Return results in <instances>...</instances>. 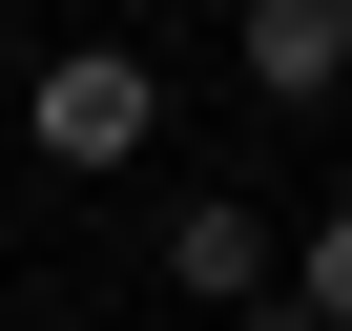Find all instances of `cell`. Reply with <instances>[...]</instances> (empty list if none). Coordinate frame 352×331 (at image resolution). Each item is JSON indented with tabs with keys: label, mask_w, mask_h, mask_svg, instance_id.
<instances>
[{
	"label": "cell",
	"mask_w": 352,
	"mask_h": 331,
	"mask_svg": "<svg viewBox=\"0 0 352 331\" xmlns=\"http://www.w3.org/2000/svg\"><path fill=\"white\" fill-rule=\"evenodd\" d=\"M166 145V62L145 42H42L21 62V166H83V187H104V166H145Z\"/></svg>",
	"instance_id": "6da1fadb"
},
{
	"label": "cell",
	"mask_w": 352,
	"mask_h": 331,
	"mask_svg": "<svg viewBox=\"0 0 352 331\" xmlns=\"http://www.w3.org/2000/svg\"><path fill=\"white\" fill-rule=\"evenodd\" d=\"M145 269L187 290V310H270V207H249V187H187V207L145 228Z\"/></svg>",
	"instance_id": "7a4b0ae2"
},
{
	"label": "cell",
	"mask_w": 352,
	"mask_h": 331,
	"mask_svg": "<svg viewBox=\"0 0 352 331\" xmlns=\"http://www.w3.org/2000/svg\"><path fill=\"white\" fill-rule=\"evenodd\" d=\"M249 104H352V0H228Z\"/></svg>",
	"instance_id": "3957f363"
},
{
	"label": "cell",
	"mask_w": 352,
	"mask_h": 331,
	"mask_svg": "<svg viewBox=\"0 0 352 331\" xmlns=\"http://www.w3.org/2000/svg\"><path fill=\"white\" fill-rule=\"evenodd\" d=\"M270 310H311V331H352V187H331L311 228H270Z\"/></svg>",
	"instance_id": "277c9868"
},
{
	"label": "cell",
	"mask_w": 352,
	"mask_h": 331,
	"mask_svg": "<svg viewBox=\"0 0 352 331\" xmlns=\"http://www.w3.org/2000/svg\"><path fill=\"white\" fill-rule=\"evenodd\" d=\"M228 331H311V310H228Z\"/></svg>",
	"instance_id": "5b68a950"
},
{
	"label": "cell",
	"mask_w": 352,
	"mask_h": 331,
	"mask_svg": "<svg viewBox=\"0 0 352 331\" xmlns=\"http://www.w3.org/2000/svg\"><path fill=\"white\" fill-rule=\"evenodd\" d=\"M0 62H21V0H0Z\"/></svg>",
	"instance_id": "8992f818"
},
{
	"label": "cell",
	"mask_w": 352,
	"mask_h": 331,
	"mask_svg": "<svg viewBox=\"0 0 352 331\" xmlns=\"http://www.w3.org/2000/svg\"><path fill=\"white\" fill-rule=\"evenodd\" d=\"M0 331H21V310H0Z\"/></svg>",
	"instance_id": "52a82bcc"
}]
</instances>
